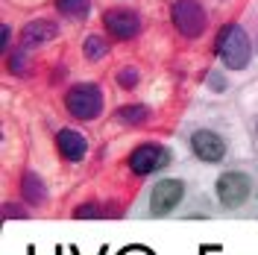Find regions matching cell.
Returning <instances> with one entry per match:
<instances>
[{
    "label": "cell",
    "instance_id": "6da1fadb",
    "mask_svg": "<svg viewBox=\"0 0 258 255\" xmlns=\"http://www.w3.org/2000/svg\"><path fill=\"white\" fill-rule=\"evenodd\" d=\"M217 56L232 71H243L249 65V59H252V44H249V38H246V32H243L241 24H226L223 30L217 32Z\"/></svg>",
    "mask_w": 258,
    "mask_h": 255
},
{
    "label": "cell",
    "instance_id": "7a4b0ae2",
    "mask_svg": "<svg viewBox=\"0 0 258 255\" xmlns=\"http://www.w3.org/2000/svg\"><path fill=\"white\" fill-rule=\"evenodd\" d=\"M64 106H68V112L74 114L77 120H94L103 112V91H100V85L80 82V85L68 88Z\"/></svg>",
    "mask_w": 258,
    "mask_h": 255
},
{
    "label": "cell",
    "instance_id": "3957f363",
    "mask_svg": "<svg viewBox=\"0 0 258 255\" xmlns=\"http://www.w3.org/2000/svg\"><path fill=\"white\" fill-rule=\"evenodd\" d=\"M170 21H173L176 32L185 38H200L206 30V12L197 0H176L170 9Z\"/></svg>",
    "mask_w": 258,
    "mask_h": 255
},
{
    "label": "cell",
    "instance_id": "277c9868",
    "mask_svg": "<svg viewBox=\"0 0 258 255\" xmlns=\"http://www.w3.org/2000/svg\"><path fill=\"white\" fill-rule=\"evenodd\" d=\"M164 164H170V153L159 147V144H141V147H135L132 150V156H129V170L138 176H150L161 170Z\"/></svg>",
    "mask_w": 258,
    "mask_h": 255
},
{
    "label": "cell",
    "instance_id": "5b68a950",
    "mask_svg": "<svg viewBox=\"0 0 258 255\" xmlns=\"http://www.w3.org/2000/svg\"><path fill=\"white\" fill-rule=\"evenodd\" d=\"M103 24H106L109 35L117 38V41H129V38H135V35L141 32V18H138V12L123 9V6L109 9V12L103 15Z\"/></svg>",
    "mask_w": 258,
    "mask_h": 255
},
{
    "label": "cell",
    "instance_id": "8992f818",
    "mask_svg": "<svg viewBox=\"0 0 258 255\" xmlns=\"http://www.w3.org/2000/svg\"><path fill=\"white\" fill-rule=\"evenodd\" d=\"M252 191V182H249V176L246 173H238V170H232V173H223L217 179V197H220V203L229 208H238L249 197Z\"/></svg>",
    "mask_w": 258,
    "mask_h": 255
},
{
    "label": "cell",
    "instance_id": "52a82bcc",
    "mask_svg": "<svg viewBox=\"0 0 258 255\" xmlns=\"http://www.w3.org/2000/svg\"><path fill=\"white\" fill-rule=\"evenodd\" d=\"M191 150H194V156L200 161H206V164H217V161H223V156H226L223 138H220L217 132H211V129H197V132H194Z\"/></svg>",
    "mask_w": 258,
    "mask_h": 255
},
{
    "label": "cell",
    "instance_id": "ba28073f",
    "mask_svg": "<svg viewBox=\"0 0 258 255\" xmlns=\"http://www.w3.org/2000/svg\"><path fill=\"white\" fill-rule=\"evenodd\" d=\"M182 197H185V185L179 179H164L150 194V208L153 214H170L182 203Z\"/></svg>",
    "mask_w": 258,
    "mask_h": 255
},
{
    "label": "cell",
    "instance_id": "9c48e42d",
    "mask_svg": "<svg viewBox=\"0 0 258 255\" xmlns=\"http://www.w3.org/2000/svg\"><path fill=\"white\" fill-rule=\"evenodd\" d=\"M56 32H59V27H56L53 21H47V18H35V21H30V24L21 30V47L24 50L41 47V44H47V41L56 38Z\"/></svg>",
    "mask_w": 258,
    "mask_h": 255
},
{
    "label": "cell",
    "instance_id": "30bf717a",
    "mask_svg": "<svg viewBox=\"0 0 258 255\" xmlns=\"http://www.w3.org/2000/svg\"><path fill=\"white\" fill-rule=\"evenodd\" d=\"M56 147H59V153L68 161H82L85 159V150H88V141H85V135L77 132V129H59Z\"/></svg>",
    "mask_w": 258,
    "mask_h": 255
},
{
    "label": "cell",
    "instance_id": "8fae6325",
    "mask_svg": "<svg viewBox=\"0 0 258 255\" xmlns=\"http://www.w3.org/2000/svg\"><path fill=\"white\" fill-rule=\"evenodd\" d=\"M21 194L27 197V203H32V206H38V203L47 200V188H44V182H41L35 173L21 176Z\"/></svg>",
    "mask_w": 258,
    "mask_h": 255
},
{
    "label": "cell",
    "instance_id": "7c38bea8",
    "mask_svg": "<svg viewBox=\"0 0 258 255\" xmlns=\"http://www.w3.org/2000/svg\"><path fill=\"white\" fill-rule=\"evenodd\" d=\"M56 9L62 15L74 18V21H82V18H88V12H91V0H56Z\"/></svg>",
    "mask_w": 258,
    "mask_h": 255
},
{
    "label": "cell",
    "instance_id": "4fadbf2b",
    "mask_svg": "<svg viewBox=\"0 0 258 255\" xmlns=\"http://www.w3.org/2000/svg\"><path fill=\"white\" fill-rule=\"evenodd\" d=\"M117 117L123 123H147L150 120V109L147 106H120L117 109Z\"/></svg>",
    "mask_w": 258,
    "mask_h": 255
},
{
    "label": "cell",
    "instance_id": "5bb4252c",
    "mask_svg": "<svg viewBox=\"0 0 258 255\" xmlns=\"http://www.w3.org/2000/svg\"><path fill=\"white\" fill-rule=\"evenodd\" d=\"M82 53H85V59L97 62V59H103V56L109 53V44H106L100 35H88V38H85V44H82Z\"/></svg>",
    "mask_w": 258,
    "mask_h": 255
},
{
    "label": "cell",
    "instance_id": "9a60e30c",
    "mask_svg": "<svg viewBox=\"0 0 258 255\" xmlns=\"http://www.w3.org/2000/svg\"><path fill=\"white\" fill-rule=\"evenodd\" d=\"M9 71H12V74H30V59H27L24 53L9 56Z\"/></svg>",
    "mask_w": 258,
    "mask_h": 255
},
{
    "label": "cell",
    "instance_id": "2e32d148",
    "mask_svg": "<svg viewBox=\"0 0 258 255\" xmlns=\"http://www.w3.org/2000/svg\"><path fill=\"white\" fill-rule=\"evenodd\" d=\"M138 68H123L120 74H117V82L123 85V88H132V85H138Z\"/></svg>",
    "mask_w": 258,
    "mask_h": 255
},
{
    "label": "cell",
    "instance_id": "e0dca14e",
    "mask_svg": "<svg viewBox=\"0 0 258 255\" xmlns=\"http://www.w3.org/2000/svg\"><path fill=\"white\" fill-rule=\"evenodd\" d=\"M74 217H103V211H100V208L97 206H88V203H85V206H80L77 208V211H74Z\"/></svg>",
    "mask_w": 258,
    "mask_h": 255
},
{
    "label": "cell",
    "instance_id": "ac0fdd59",
    "mask_svg": "<svg viewBox=\"0 0 258 255\" xmlns=\"http://www.w3.org/2000/svg\"><path fill=\"white\" fill-rule=\"evenodd\" d=\"M3 217H6V220H12V217H27V211L21 206H12V203H9V206H3Z\"/></svg>",
    "mask_w": 258,
    "mask_h": 255
},
{
    "label": "cell",
    "instance_id": "d6986e66",
    "mask_svg": "<svg viewBox=\"0 0 258 255\" xmlns=\"http://www.w3.org/2000/svg\"><path fill=\"white\" fill-rule=\"evenodd\" d=\"M9 35H12V32H9V27L3 24V47H9Z\"/></svg>",
    "mask_w": 258,
    "mask_h": 255
},
{
    "label": "cell",
    "instance_id": "ffe728a7",
    "mask_svg": "<svg viewBox=\"0 0 258 255\" xmlns=\"http://www.w3.org/2000/svg\"><path fill=\"white\" fill-rule=\"evenodd\" d=\"M120 255H150L147 249H126V252H120Z\"/></svg>",
    "mask_w": 258,
    "mask_h": 255
}]
</instances>
